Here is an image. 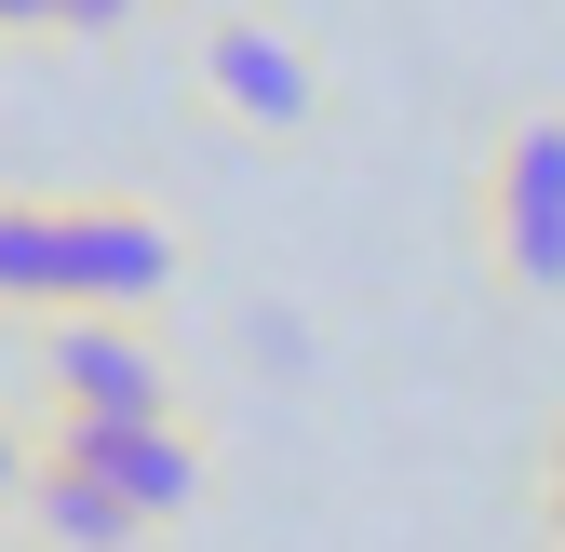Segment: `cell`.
Masks as SVG:
<instances>
[{
    "mask_svg": "<svg viewBox=\"0 0 565 552\" xmlns=\"http://www.w3.org/2000/svg\"><path fill=\"white\" fill-rule=\"evenodd\" d=\"M458 230H471V269L512 310H565V108H512L484 135Z\"/></svg>",
    "mask_w": 565,
    "mask_h": 552,
    "instance_id": "cell-1",
    "label": "cell"
},
{
    "mask_svg": "<svg viewBox=\"0 0 565 552\" xmlns=\"http://www.w3.org/2000/svg\"><path fill=\"white\" fill-rule=\"evenodd\" d=\"M189 108H216L230 135H256V149H297V135L337 121V67L310 28L256 14V0H202L189 28Z\"/></svg>",
    "mask_w": 565,
    "mask_h": 552,
    "instance_id": "cell-2",
    "label": "cell"
},
{
    "mask_svg": "<svg viewBox=\"0 0 565 552\" xmlns=\"http://www.w3.org/2000/svg\"><path fill=\"white\" fill-rule=\"evenodd\" d=\"M41 418L54 432H95V418H175V351L135 310H54L41 323Z\"/></svg>",
    "mask_w": 565,
    "mask_h": 552,
    "instance_id": "cell-3",
    "label": "cell"
},
{
    "mask_svg": "<svg viewBox=\"0 0 565 552\" xmlns=\"http://www.w3.org/2000/svg\"><path fill=\"white\" fill-rule=\"evenodd\" d=\"M162 297H175V230L135 189H82L67 202V243H54V310H135L149 323Z\"/></svg>",
    "mask_w": 565,
    "mask_h": 552,
    "instance_id": "cell-4",
    "label": "cell"
},
{
    "mask_svg": "<svg viewBox=\"0 0 565 552\" xmlns=\"http://www.w3.org/2000/svg\"><path fill=\"white\" fill-rule=\"evenodd\" d=\"M54 432V418H41ZM108 486L149 512V526H202V499H216V445H202V418L175 404V418H95V432H67Z\"/></svg>",
    "mask_w": 565,
    "mask_h": 552,
    "instance_id": "cell-5",
    "label": "cell"
},
{
    "mask_svg": "<svg viewBox=\"0 0 565 552\" xmlns=\"http://www.w3.org/2000/svg\"><path fill=\"white\" fill-rule=\"evenodd\" d=\"M14 512H28V539H41V552H149V539H162V526L135 512V499H121V486H108V471L67 445V432H41L28 499H14Z\"/></svg>",
    "mask_w": 565,
    "mask_h": 552,
    "instance_id": "cell-6",
    "label": "cell"
},
{
    "mask_svg": "<svg viewBox=\"0 0 565 552\" xmlns=\"http://www.w3.org/2000/svg\"><path fill=\"white\" fill-rule=\"evenodd\" d=\"M54 243H67V202L0 189V323H54Z\"/></svg>",
    "mask_w": 565,
    "mask_h": 552,
    "instance_id": "cell-7",
    "label": "cell"
},
{
    "mask_svg": "<svg viewBox=\"0 0 565 552\" xmlns=\"http://www.w3.org/2000/svg\"><path fill=\"white\" fill-rule=\"evenodd\" d=\"M135 14H162V0H67V41H121Z\"/></svg>",
    "mask_w": 565,
    "mask_h": 552,
    "instance_id": "cell-8",
    "label": "cell"
},
{
    "mask_svg": "<svg viewBox=\"0 0 565 552\" xmlns=\"http://www.w3.org/2000/svg\"><path fill=\"white\" fill-rule=\"evenodd\" d=\"M0 41H14V54L28 41H67V0H0Z\"/></svg>",
    "mask_w": 565,
    "mask_h": 552,
    "instance_id": "cell-9",
    "label": "cell"
},
{
    "mask_svg": "<svg viewBox=\"0 0 565 552\" xmlns=\"http://www.w3.org/2000/svg\"><path fill=\"white\" fill-rule=\"evenodd\" d=\"M28 458H41V432H14V418H0V512L28 499Z\"/></svg>",
    "mask_w": 565,
    "mask_h": 552,
    "instance_id": "cell-10",
    "label": "cell"
},
{
    "mask_svg": "<svg viewBox=\"0 0 565 552\" xmlns=\"http://www.w3.org/2000/svg\"><path fill=\"white\" fill-rule=\"evenodd\" d=\"M539 512H565V418L539 432Z\"/></svg>",
    "mask_w": 565,
    "mask_h": 552,
    "instance_id": "cell-11",
    "label": "cell"
},
{
    "mask_svg": "<svg viewBox=\"0 0 565 552\" xmlns=\"http://www.w3.org/2000/svg\"><path fill=\"white\" fill-rule=\"evenodd\" d=\"M539 552H565V512H539Z\"/></svg>",
    "mask_w": 565,
    "mask_h": 552,
    "instance_id": "cell-12",
    "label": "cell"
},
{
    "mask_svg": "<svg viewBox=\"0 0 565 552\" xmlns=\"http://www.w3.org/2000/svg\"><path fill=\"white\" fill-rule=\"evenodd\" d=\"M0 54H14V41H0Z\"/></svg>",
    "mask_w": 565,
    "mask_h": 552,
    "instance_id": "cell-13",
    "label": "cell"
}]
</instances>
